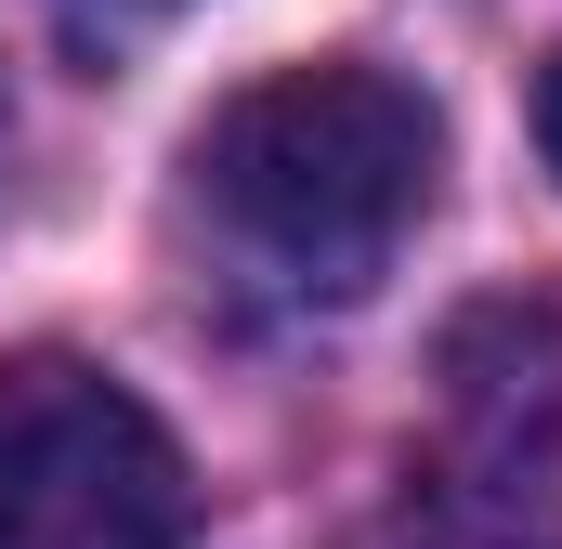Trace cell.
<instances>
[{"instance_id":"7a4b0ae2","label":"cell","mask_w":562,"mask_h":549,"mask_svg":"<svg viewBox=\"0 0 562 549\" xmlns=\"http://www.w3.org/2000/svg\"><path fill=\"white\" fill-rule=\"evenodd\" d=\"M196 484L144 393L79 354H0V549H183Z\"/></svg>"},{"instance_id":"6da1fadb","label":"cell","mask_w":562,"mask_h":549,"mask_svg":"<svg viewBox=\"0 0 562 549\" xmlns=\"http://www.w3.org/2000/svg\"><path fill=\"white\" fill-rule=\"evenodd\" d=\"M431 170H445V119L419 79L327 53V66H276L249 79L210 132H196V210L223 223V249L288 288V301H367L393 249L419 236Z\"/></svg>"},{"instance_id":"277c9868","label":"cell","mask_w":562,"mask_h":549,"mask_svg":"<svg viewBox=\"0 0 562 549\" xmlns=\"http://www.w3.org/2000/svg\"><path fill=\"white\" fill-rule=\"evenodd\" d=\"M537 144H550V170H562V53H550V79H537Z\"/></svg>"},{"instance_id":"3957f363","label":"cell","mask_w":562,"mask_h":549,"mask_svg":"<svg viewBox=\"0 0 562 549\" xmlns=\"http://www.w3.org/2000/svg\"><path fill=\"white\" fill-rule=\"evenodd\" d=\"M550 511H562V432L510 418L471 471H445L419 511L393 524V549H562Z\"/></svg>"}]
</instances>
